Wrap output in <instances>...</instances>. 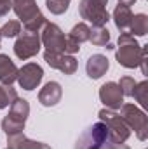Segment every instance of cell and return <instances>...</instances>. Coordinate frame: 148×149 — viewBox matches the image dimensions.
<instances>
[{
    "label": "cell",
    "instance_id": "1",
    "mask_svg": "<svg viewBox=\"0 0 148 149\" xmlns=\"http://www.w3.org/2000/svg\"><path fill=\"white\" fill-rule=\"evenodd\" d=\"M147 54V47H141L138 40L132 37L129 31H120L118 35V49L115 52V59L120 66L127 70L140 68V63L143 56Z\"/></svg>",
    "mask_w": 148,
    "mask_h": 149
},
{
    "label": "cell",
    "instance_id": "2",
    "mask_svg": "<svg viewBox=\"0 0 148 149\" xmlns=\"http://www.w3.org/2000/svg\"><path fill=\"white\" fill-rule=\"evenodd\" d=\"M75 149H131L125 144H115L110 139V132L105 123L98 121L89 127L77 141Z\"/></svg>",
    "mask_w": 148,
    "mask_h": 149
},
{
    "label": "cell",
    "instance_id": "3",
    "mask_svg": "<svg viewBox=\"0 0 148 149\" xmlns=\"http://www.w3.org/2000/svg\"><path fill=\"white\" fill-rule=\"evenodd\" d=\"M124 123L134 130L136 137L140 141H147L148 139V116L141 111L136 104H131V102H124L120 106V114H118Z\"/></svg>",
    "mask_w": 148,
    "mask_h": 149
},
{
    "label": "cell",
    "instance_id": "4",
    "mask_svg": "<svg viewBox=\"0 0 148 149\" xmlns=\"http://www.w3.org/2000/svg\"><path fill=\"white\" fill-rule=\"evenodd\" d=\"M106 5H108V0H80V5H78L80 17L91 23L92 28L106 26V23L110 21Z\"/></svg>",
    "mask_w": 148,
    "mask_h": 149
},
{
    "label": "cell",
    "instance_id": "5",
    "mask_svg": "<svg viewBox=\"0 0 148 149\" xmlns=\"http://www.w3.org/2000/svg\"><path fill=\"white\" fill-rule=\"evenodd\" d=\"M98 116H99V121L106 125V128H108V132H110L111 142H115V144H124V142L131 137V128L124 123V120L113 111V109L105 108V109H101V111L98 113Z\"/></svg>",
    "mask_w": 148,
    "mask_h": 149
},
{
    "label": "cell",
    "instance_id": "6",
    "mask_svg": "<svg viewBox=\"0 0 148 149\" xmlns=\"http://www.w3.org/2000/svg\"><path fill=\"white\" fill-rule=\"evenodd\" d=\"M42 45L45 47L47 52H56V54H65V45H66V37L63 30L54 24V23H45L42 28V37H40Z\"/></svg>",
    "mask_w": 148,
    "mask_h": 149
},
{
    "label": "cell",
    "instance_id": "7",
    "mask_svg": "<svg viewBox=\"0 0 148 149\" xmlns=\"http://www.w3.org/2000/svg\"><path fill=\"white\" fill-rule=\"evenodd\" d=\"M40 47H42L40 35L38 33H32V31H25V33L18 35V40L14 43V54H16L18 59L26 61V59L37 56Z\"/></svg>",
    "mask_w": 148,
    "mask_h": 149
},
{
    "label": "cell",
    "instance_id": "8",
    "mask_svg": "<svg viewBox=\"0 0 148 149\" xmlns=\"http://www.w3.org/2000/svg\"><path fill=\"white\" fill-rule=\"evenodd\" d=\"M42 78H44V70L37 63H26L21 70H18V83L23 90L37 88Z\"/></svg>",
    "mask_w": 148,
    "mask_h": 149
},
{
    "label": "cell",
    "instance_id": "9",
    "mask_svg": "<svg viewBox=\"0 0 148 149\" xmlns=\"http://www.w3.org/2000/svg\"><path fill=\"white\" fill-rule=\"evenodd\" d=\"M44 61L54 68V70H59L61 73L65 74H73L78 68V63L73 56L70 54H56V52H44Z\"/></svg>",
    "mask_w": 148,
    "mask_h": 149
},
{
    "label": "cell",
    "instance_id": "10",
    "mask_svg": "<svg viewBox=\"0 0 148 149\" xmlns=\"http://www.w3.org/2000/svg\"><path fill=\"white\" fill-rule=\"evenodd\" d=\"M99 99L108 109H113V111L120 109V106L124 104V94H122V90L118 88V85L115 81H106V83L101 85Z\"/></svg>",
    "mask_w": 148,
    "mask_h": 149
},
{
    "label": "cell",
    "instance_id": "11",
    "mask_svg": "<svg viewBox=\"0 0 148 149\" xmlns=\"http://www.w3.org/2000/svg\"><path fill=\"white\" fill-rule=\"evenodd\" d=\"M63 97V88L58 81H47L38 92V102L45 108L56 106Z\"/></svg>",
    "mask_w": 148,
    "mask_h": 149
},
{
    "label": "cell",
    "instance_id": "12",
    "mask_svg": "<svg viewBox=\"0 0 148 149\" xmlns=\"http://www.w3.org/2000/svg\"><path fill=\"white\" fill-rule=\"evenodd\" d=\"M108 68H110V61H108V57L103 56V54H92V56L87 59V63H85L87 76L92 78V80L101 78L103 74L108 71Z\"/></svg>",
    "mask_w": 148,
    "mask_h": 149
},
{
    "label": "cell",
    "instance_id": "13",
    "mask_svg": "<svg viewBox=\"0 0 148 149\" xmlns=\"http://www.w3.org/2000/svg\"><path fill=\"white\" fill-rule=\"evenodd\" d=\"M11 2H12V10L21 19L19 23H26L40 14V9L35 0H11Z\"/></svg>",
    "mask_w": 148,
    "mask_h": 149
},
{
    "label": "cell",
    "instance_id": "14",
    "mask_svg": "<svg viewBox=\"0 0 148 149\" xmlns=\"http://www.w3.org/2000/svg\"><path fill=\"white\" fill-rule=\"evenodd\" d=\"M7 144H9V146H7L9 149H51L49 144L32 141V139H28L23 132H21V134H16V135H9V137H7Z\"/></svg>",
    "mask_w": 148,
    "mask_h": 149
},
{
    "label": "cell",
    "instance_id": "15",
    "mask_svg": "<svg viewBox=\"0 0 148 149\" xmlns=\"http://www.w3.org/2000/svg\"><path fill=\"white\" fill-rule=\"evenodd\" d=\"M16 80H18V66L9 56L0 54V83L12 85Z\"/></svg>",
    "mask_w": 148,
    "mask_h": 149
},
{
    "label": "cell",
    "instance_id": "16",
    "mask_svg": "<svg viewBox=\"0 0 148 149\" xmlns=\"http://www.w3.org/2000/svg\"><path fill=\"white\" fill-rule=\"evenodd\" d=\"M131 21H132V10H131V7L118 3L115 7V10H113V23H115V26L120 31H125V30H129Z\"/></svg>",
    "mask_w": 148,
    "mask_h": 149
},
{
    "label": "cell",
    "instance_id": "17",
    "mask_svg": "<svg viewBox=\"0 0 148 149\" xmlns=\"http://www.w3.org/2000/svg\"><path fill=\"white\" fill-rule=\"evenodd\" d=\"M9 118H12L14 121H19V123H26L28 116H30V104L26 99H16L12 104H11V109H9Z\"/></svg>",
    "mask_w": 148,
    "mask_h": 149
},
{
    "label": "cell",
    "instance_id": "18",
    "mask_svg": "<svg viewBox=\"0 0 148 149\" xmlns=\"http://www.w3.org/2000/svg\"><path fill=\"white\" fill-rule=\"evenodd\" d=\"M129 33L132 37H145L148 33V16L147 14H132V21L129 26Z\"/></svg>",
    "mask_w": 148,
    "mask_h": 149
},
{
    "label": "cell",
    "instance_id": "19",
    "mask_svg": "<svg viewBox=\"0 0 148 149\" xmlns=\"http://www.w3.org/2000/svg\"><path fill=\"white\" fill-rule=\"evenodd\" d=\"M89 42L96 47H106L110 43V31L106 30V26H99V28H92L91 30V37Z\"/></svg>",
    "mask_w": 148,
    "mask_h": 149
},
{
    "label": "cell",
    "instance_id": "20",
    "mask_svg": "<svg viewBox=\"0 0 148 149\" xmlns=\"http://www.w3.org/2000/svg\"><path fill=\"white\" fill-rule=\"evenodd\" d=\"M91 37V28L85 24V23H78L72 28V31L68 33V38L75 40L77 43H84V42H89Z\"/></svg>",
    "mask_w": 148,
    "mask_h": 149
},
{
    "label": "cell",
    "instance_id": "21",
    "mask_svg": "<svg viewBox=\"0 0 148 149\" xmlns=\"http://www.w3.org/2000/svg\"><path fill=\"white\" fill-rule=\"evenodd\" d=\"M16 99H18V92L16 88H12V85H0V109L9 108Z\"/></svg>",
    "mask_w": 148,
    "mask_h": 149
},
{
    "label": "cell",
    "instance_id": "22",
    "mask_svg": "<svg viewBox=\"0 0 148 149\" xmlns=\"http://www.w3.org/2000/svg\"><path fill=\"white\" fill-rule=\"evenodd\" d=\"M147 94H148V81L147 80L136 83V87L132 90V97L136 99V102H140L141 108H147L148 106V95Z\"/></svg>",
    "mask_w": 148,
    "mask_h": 149
},
{
    "label": "cell",
    "instance_id": "23",
    "mask_svg": "<svg viewBox=\"0 0 148 149\" xmlns=\"http://www.w3.org/2000/svg\"><path fill=\"white\" fill-rule=\"evenodd\" d=\"M2 130L5 132V135H16V134H21L25 130V123H19V121H14L12 118L9 116H4L2 120Z\"/></svg>",
    "mask_w": 148,
    "mask_h": 149
},
{
    "label": "cell",
    "instance_id": "24",
    "mask_svg": "<svg viewBox=\"0 0 148 149\" xmlns=\"http://www.w3.org/2000/svg\"><path fill=\"white\" fill-rule=\"evenodd\" d=\"M45 23H47V19H45V16H44V14L40 12L38 16L32 17L30 21L23 23V26H25V31H32V33H40V31H42V28L45 26Z\"/></svg>",
    "mask_w": 148,
    "mask_h": 149
},
{
    "label": "cell",
    "instance_id": "25",
    "mask_svg": "<svg viewBox=\"0 0 148 149\" xmlns=\"http://www.w3.org/2000/svg\"><path fill=\"white\" fill-rule=\"evenodd\" d=\"M70 2H72V0H45V5H47V9L51 10V14L61 16V14H65V12L68 10Z\"/></svg>",
    "mask_w": 148,
    "mask_h": 149
},
{
    "label": "cell",
    "instance_id": "26",
    "mask_svg": "<svg viewBox=\"0 0 148 149\" xmlns=\"http://www.w3.org/2000/svg\"><path fill=\"white\" fill-rule=\"evenodd\" d=\"M19 33H21V23L19 21H7L0 28V37H5V38H14Z\"/></svg>",
    "mask_w": 148,
    "mask_h": 149
},
{
    "label": "cell",
    "instance_id": "27",
    "mask_svg": "<svg viewBox=\"0 0 148 149\" xmlns=\"http://www.w3.org/2000/svg\"><path fill=\"white\" fill-rule=\"evenodd\" d=\"M136 83H138V81H136L132 76H122V78H120V81H118L117 85H118V88L122 90V94H124V95L132 97V90H134Z\"/></svg>",
    "mask_w": 148,
    "mask_h": 149
},
{
    "label": "cell",
    "instance_id": "28",
    "mask_svg": "<svg viewBox=\"0 0 148 149\" xmlns=\"http://www.w3.org/2000/svg\"><path fill=\"white\" fill-rule=\"evenodd\" d=\"M80 50V43H77L75 40L66 37V45H65V54H70V56H73L75 52H78Z\"/></svg>",
    "mask_w": 148,
    "mask_h": 149
},
{
    "label": "cell",
    "instance_id": "29",
    "mask_svg": "<svg viewBox=\"0 0 148 149\" xmlns=\"http://www.w3.org/2000/svg\"><path fill=\"white\" fill-rule=\"evenodd\" d=\"M11 9H12V2L11 0H0V17L5 16Z\"/></svg>",
    "mask_w": 148,
    "mask_h": 149
},
{
    "label": "cell",
    "instance_id": "30",
    "mask_svg": "<svg viewBox=\"0 0 148 149\" xmlns=\"http://www.w3.org/2000/svg\"><path fill=\"white\" fill-rule=\"evenodd\" d=\"M118 3H120V5H127V7H131V5L136 3V0H118Z\"/></svg>",
    "mask_w": 148,
    "mask_h": 149
},
{
    "label": "cell",
    "instance_id": "31",
    "mask_svg": "<svg viewBox=\"0 0 148 149\" xmlns=\"http://www.w3.org/2000/svg\"><path fill=\"white\" fill-rule=\"evenodd\" d=\"M0 42H2V37H0Z\"/></svg>",
    "mask_w": 148,
    "mask_h": 149
},
{
    "label": "cell",
    "instance_id": "32",
    "mask_svg": "<svg viewBox=\"0 0 148 149\" xmlns=\"http://www.w3.org/2000/svg\"><path fill=\"white\" fill-rule=\"evenodd\" d=\"M7 149H9V148H7Z\"/></svg>",
    "mask_w": 148,
    "mask_h": 149
}]
</instances>
